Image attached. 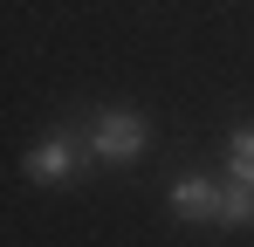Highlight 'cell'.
Listing matches in <instances>:
<instances>
[{
    "label": "cell",
    "mask_w": 254,
    "mask_h": 247,
    "mask_svg": "<svg viewBox=\"0 0 254 247\" xmlns=\"http://www.w3.org/2000/svg\"><path fill=\"white\" fill-rule=\"evenodd\" d=\"M227 179H248L254 185V124H234L227 130Z\"/></svg>",
    "instance_id": "5"
},
{
    "label": "cell",
    "mask_w": 254,
    "mask_h": 247,
    "mask_svg": "<svg viewBox=\"0 0 254 247\" xmlns=\"http://www.w3.org/2000/svg\"><path fill=\"white\" fill-rule=\"evenodd\" d=\"M83 144H89V158H103V165H137L144 144H151V124L137 110H96L83 124Z\"/></svg>",
    "instance_id": "1"
},
{
    "label": "cell",
    "mask_w": 254,
    "mask_h": 247,
    "mask_svg": "<svg viewBox=\"0 0 254 247\" xmlns=\"http://www.w3.org/2000/svg\"><path fill=\"white\" fill-rule=\"evenodd\" d=\"M220 227H254V185L248 179H227L220 185Z\"/></svg>",
    "instance_id": "4"
},
{
    "label": "cell",
    "mask_w": 254,
    "mask_h": 247,
    "mask_svg": "<svg viewBox=\"0 0 254 247\" xmlns=\"http://www.w3.org/2000/svg\"><path fill=\"white\" fill-rule=\"evenodd\" d=\"M83 158H89V144H83V130H69V124H55V130H42L35 144H28V179L35 185H69L76 172H83Z\"/></svg>",
    "instance_id": "2"
},
{
    "label": "cell",
    "mask_w": 254,
    "mask_h": 247,
    "mask_svg": "<svg viewBox=\"0 0 254 247\" xmlns=\"http://www.w3.org/2000/svg\"><path fill=\"white\" fill-rule=\"evenodd\" d=\"M172 220H186V227H220V185L213 179H199V172H186V179H172Z\"/></svg>",
    "instance_id": "3"
}]
</instances>
